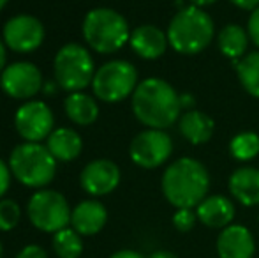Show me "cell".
Returning <instances> with one entry per match:
<instances>
[{
	"instance_id": "cell-23",
	"label": "cell",
	"mask_w": 259,
	"mask_h": 258,
	"mask_svg": "<svg viewBox=\"0 0 259 258\" xmlns=\"http://www.w3.org/2000/svg\"><path fill=\"white\" fill-rule=\"evenodd\" d=\"M236 75L245 92L259 99V50L236 62Z\"/></svg>"
},
{
	"instance_id": "cell-26",
	"label": "cell",
	"mask_w": 259,
	"mask_h": 258,
	"mask_svg": "<svg viewBox=\"0 0 259 258\" xmlns=\"http://www.w3.org/2000/svg\"><path fill=\"white\" fill-rule=\"evenodd\" d=\"M21 217V209L14 200H0V232H11L16 228Z\"/></svg>"
},
{
	"instance_id": "cell-19",
	"label": "cell",
	"mask_w": 259,
	"mask_h": 258,
	"mask_svg": "<svg viewBox=\"0 0 259 258\" xmlns=\"http://www.w3.org/2000/svg\"><path fill=\"white\" fill-rule=\"evenodd\" d=\"M180 134L192 145H203L211 140L215 133V122L205 112L189 110L178 119Z\"/></svg>"
},
{
	"instance_id": "cell-11",
	"label": "cell",
	"mask_w": 259,
	"mask_h": 258,
	"mask_svg": "<svg viewBox=\"0 0 259 258\" xmlns=\"http://www.w3.org/2000/svg\"><path fill=\"white\" fill-rule=\"evenodd\" d=\"M45 39V27L35 16L18 14L4 27V41L13 52L28 53L37 50Z\"/></svg>"
},
{
	"instance_id": "cell-28",
	"label": "cell",
	"mask_w": 259,
	"mask_h": 258,
	"mask_svg": "<svg viewBox=\"0 0 259 258\" xmlns=\"http://www.w3.org/2000/svg\"><path fill=\"white\" fill-rule=\"evenodd\" d=\"M247 34L249 39L254 43V46L259 50V7L250 11L249 21H247Z\"/></svg>"
},
{
	"instance_id": "cell-4",
	"label": "cell",
	"mask_w": 259,
	"mask_h": 258,
	"mask_svg": "<svg viewBox=\"0 0 259 258\" xmlns=\"http://www.w3.org/2000/svg\"><path fill=\"white\" fill-rule=\"evenodd\" d=\"M83 38L97 53H115L129 43V23L115 9L97 7L83 20Z\"/></svg>"
},
{
	"instance_id": "cell-16",
	"label": "cell",
	"mask_w": 259,
	"mask_h": 258,
	"mask_svg": "<svg viewBox=\"0 0 259 258\" xmlns=\"http://www.w3.org/2000/svg\"><path fill=\"white\" fill-rule=\"evenodd\" d=\"M198 219L205 227L213 228V230H222V228L233 225L235 219V203L224 195H208L198 207H196Z\"/></svg>"
},
{
	"instance_id": "cell-18",
	"label": "cell",
	"mask_w": 259,
	"mask_h": 258,
	"mask_svg": "<svg viewBox=\"0 0 259 258\" xmlns=\"http://www.w3.org/2000/svg\"><path fill=\"white\" fill-rule=\"evenodd\" d=\"M229 193L243 207L259 205V170L256 166H240L229 175Z\"/></svg>"
},
{
	"instance_id": "cell-36",
	"label": "cell",
	"mask_w": 259,
	"mask_h": 258,
	"mask_svg": "<svg viewBox=\"0 0 259 258\" xmlns=\"http://www.w3.org/2000/svg\"><path fill=\"white\" fill-rule=\"evenodd\" d=\"M57 85H58L57 82L50 80V82H46L45 85H42V89H45V92H46V94H52V92L55 94V92H57Z\"/></svg>"
},
{
	"instance_id": "cell-9",
	"label": "cell",
	"mask_w": 259,
	"mask_h": 258,
	"mask_svg": "<svg viewBox=\"0 0 259 258\" xmlns=\"http://www.w3.org/2000/svg\"><path fill=\"white\" fill-rule=\"evenodd\" d=\"M129 154L134 165L141 168H159L173 154V140L164 129H145L131 141Z\"/></svg>"
},
{
	"instance_id": "cell-6",
	"label": "cell",
	"mask_w": 259,
	"mask_h": 258,
	"mask_svg": "<svg viewBox=\"0 0 259 258\" xmlns=\"http://www.w3.org/2000/svg\"><path fill=\"white\" fill-rule=\"evenodd\" d=\"M55 82L69 92H79L89 87L96 75V65L89 50L81 45H65L55 57Z\"/></svg>"
},
{
	"instance_id": "cell-13",
	"label": "cell",
	"mask_w": 259,
	"mask_h": 258,
	"mask_svg": "<svg viewBox=\"0 0 259 258\" xmlns=\"http://www.w3.org/2000/svg\"><path fill=\"white\" fill-rule=\"evenodd\" d=\"M79 182L92 196L109 195L120 184V168L109 159H96L83 168Z\"/></svg>"
},
{
	"instance_id": "cell-3",
	"label": "cell",
	"mask_w": 259,
	"mask_h": 258,
	"mask_svg": "<svg viewBox=\"0 0 259 258\" xmlns=\"http://www.w3.org/2000/svg\"><path fill=\"white\" fill-rule=\"evenodd\" d=\"M166 34L169 46L177 53L196 55L208 48L213 41L215 25L205 9L187 6L171 18Z\"/></svg>"
},
{
	"instance_id": "cell-2",
	"label": "cell",
	"mask_w": 259,
	"mask_h": 258,
	"mask_svg": "<svg viewBox=\"0 0 259 258\" xmlns=\"http://www.w3.org/2000/svg\"><path fill=\"white\" fill-rule=\"evenodd\" d=\"M162 195L177 209H196L210 191V173L194 158H178L162 173Z\"/></svg>"
},
{
	"instance_id": "cell-5",
	"label": "cell",
	"mask_w": 259,
	"mask_h": 258,
	"mask_svg": "<svg viewBox=\"0 0 259 258\" xmlns=\"http://www.w3.org/2000/svg\"><path fill=\"white\" fill-rule=\"evenodd\" d=\"M57 159L52 156L48 147L41 143L18 145L9 158L11 173L16 177L18 182L27 188H45L53 180L57 172Z\"/></svg>"
},
{
	"instance_id": "cell-21",
	"label": "cell",
	"mask_w": 259,
	"mask_h": 258,
	"mask_svg": "<svg viewBox=\"0 0 259 258\" xmlns=\"http://www.w3.org/2000/svg\"><path fill=\"white\" fill-rule=\"evenodd\" d=\"M46 147L58 161H72L81 154L83 141L74 129L58 128L46 138Z\"/></svg>"
},
{
	"instance_id": "cell-37",
	"label": "cell",
	"mask_w": 259,
	"mask_h": 258,
	"mask_svg": "<svg viewBox=\"0 0 259 258\" xmlns=\"http://www.w3.org/2000/svg\"><path fill=\"white\" fill-rule=\"evenodd\" d=\"M6 69V48H4V43L0 41V75Z\"/></svg>"
},
{
	"instance_id": "cell-22",
	"label": "cell",
	"mask_w": 259,
	"mask_h": 258,
	"mask_svg": "<svg viewBox=\"0 0 259 258\" xmlns=\"http://www.w3.org/2000/svg\"><path fill=\"white\" fill-rule=\"evenodd\" d=\"M64 110L65 115L78 126H90L99 117V106L96 99L81 92H72L65 97Z\"/></svg>"
},
{
	"instance_id": "cell-1",
	"label": "cell",
	"mask_w": 259,
	"mask_h": 258,
	"mask_svg": "<svg viewBox=\"0 0 259 258\" xmlns=\"http://www.w3.org/2000/svg\"><path fill=\"white\" fill-rule=\"evenodd\" d=\"M133 112L148 129H164L184 114L180 94L162 78H147L138 83L133 94Z\"/></svg>"
},
{
	"instance_id": "cell-15",
	"label": "cell",
	"mask_w": 259,
	"mask_h": 258,
	"mask_svg": "<svg viewBox=\"0 0 259 258\" xmlns=\"http://www.w3.org/2000/svg\"><path fill=\"white\" fill-rule=\"evenodd\" d=\"M131 48L145 60H155L166 53L169 41L167 34L155 25H140L131 32Z\"/></svg>"
},
{
	"instance_id": "cell-20",
	"label": "cell",
	"mask_w": 259,
	"mask_h": 258,
	"mask_svg": "<svg viewBox=\"0 0 259 258\" xmlns=\"http://www.w3.org/2000/svg\"><path fill=\"white\" fill-rule=\"evenodd\" d=\"M249 34L247 28L238 23H228L219 30L217 34V48L226 59L238 62L245 57L247 46H249Z\"/></svg>"
},
{
	"instance_id": "cell-25",
	"label": "cell",
	"mask_w": 259,
	"mask_h": 258,
	"mask_svg": "<svg viewBox=\"0 0 259 258\" xmlns=\"http://www.w3.org/2000/svg\"><path fill=\"white\" fill-rule=\"evenodd\" d=\"M229 154L236 161H250L259 154V134L254 131H242L229 141Z\"/></svg>"
},
{
	"instance_id": "cell-30",
	"label": "cell",
	"mask_w": 259,
	"mask_h": 258,
	"mask_svg": "<svg viewBox=\"0 0 259 258\" xmlns=\"http://www.w3.org/2000/svg\"><path fill=\"white\" fill-rule=\"evenodd\" d=\"M9 184H11V170H9V166L0 159V198L9 190Z\"/></svg>"
},
{
	"instance_id": "cell-29",
	"label": "cell",
	"mask_w": 259,
	"mask_h": 258,
	"mask_svg": "<svg viewBox=\"0 0 259 258\" xmlns=\"http://www.w3.org/2000/svg\"><path fill=\"white\" fill-rule=\"evenodd\" d=\"M16 258H48V253L37 244H28L16 255Z\"/></svg>"
},
{
	"instance_id": "cell-7",
	"label": "cell",
	"mask_w": 259,
	"mask_h": 258,
	"mask_svg": "<svg viewBox=\"0 0 259 258\" xmlns=\"http://www.w3.org/2000/svg\"><path fill=\"white\" fill-rule=\"evenodd\" d=\"M138 71L127 60H109L96 71L92 89L104 103H118L133 96L138 87Z\"/></svg>"
},
{
	"instance_id": "cell-27",
	"label": "cell",
	"mask_w": 259,
	"mask_h": 258,
	"mask_svg": "<svg viewBox=\"0 0 259 258\" xmlns=\"http://www.w3.org/2000/svg\"><path fill=\"white\" fill-rule=\"evenodd\" d=\"M173 227L177 228L180 234H187L198 223V214L194 209H177V212L173 214Z\"/></svg>"
},
{
	"instance_id": "cell-24",
	"label": "cell",
	"mask_w": 259,
	"mask_h": 258,
	"mask_svg": "<svg viewBox=\"0 0 259 258\" xmlns=\"http://www.w3.org/2000/svg\"><path fill=\"white\" fill-rule=\"evenodd\" d=\"M53 251L58 258H79L83 253L81 235L74 228H62L53 234Z\"/></svg>"
},
{
	"instance_id": "cell-12",
	"label": "cell",
	"mask_w": 259,
	"mask_h": 258,
	"mask_svg": "<svg viewBox=\"0 0 259 258\" xmlns=\"http://www.w3.org/2000/svg\"><path fill=\"white\" fill-rule=\"evenodd\" d=\"M0 85L7 96L14 99L34 97L42 89V75L32 62H14L0 75Z\"/></svg>"
},
{
	"instance_id": "cell-10",
	"label": "cell",
	"mask_w": 259,
	"mask_h": 258,
	"mask_svg": "<svg viewBox=\"0 0 259 258\" xmlns=\"http://www.w3.org/2000/svg\"><path fill=\"white\" fill-rule=\"evenodd\" d=\"M55 117L50 106L42 101H27L18 108L14 126L23 140L39 143L53 133Z\"/></svg>"
},
{
	"instance_id": "cell-38",
	"label": "cell",
	"mask_w": 259,
	"mask_h": 258,
	"mask_svg": "<svg viewBox=\"0 0 259 258\" xmlns=\"http://www.w3.org/2000/svg\"><path fill=\"white\" fill-rule=\"evenodd\" d=\"M9 2V0H0V11L4 9V7H6V4Z\"/></svg>"
},
{
	"instance_id": "cell-14",
	"label": "cell",
	"mask_w": 259,
	"mask_h": 258,
	"mask_svg": "<svg viewBox=\"0 0 259 258\" xmlns=\"http://www.w3.org/2000/svg\"><path fill=\"white\" fill-rule=\"evenodd\" d=\"M215 249L219 258H252L256 253V241L247 227L229 225L219 232Z\"/></svg>"
},
{
	"instance_id": "cell-8",
	"label": "cell",
	"mask_w": 259,
	"mask_h": 258,
	"mask_svg": "<svg viewBox=\"0 0 259 258\" xmlns=\"http://www.w3.org/2000/svg\"><path fill=\"white\" fill-rule=\"evenodd\" d=\"M71 212L65 196L53 190H41L28 200L27 214L30 223L46 234H57L71 223Z\"/></svg>"
},
{
	"instance_id": "cell-39",
	"label": "cell",
	"mask_w": 259,
	"mask_h": 258,
	"mask_svg": "<svg viewBox=\"0 0 259 258\" xmlns=\"http://www.w3.org/2000/svg\"><path fill=\"white\" fill-rule=\"evenodd\" d=\"M4 256V246H2V242H0V258Z\"/></svg>"
},
{
	"instance_id": "cell-32",
	"label": "cell",
	"mask_w": 259,
	"mask_h": 258,
	"mask_svg": "<svg viewBox=\"0 0 259 258\" xmlns=\"http://www.w3.org/2000/svg\"><path fill=\"white\" fill-rule=\"evenodd\" d=\"M180 104H182V110L189 112V110H196V99L192 94H180Z\"/></svg>"
},
{
	"instance_id": "cell-35",
	"label": "cell",
	"mask_w": 259,
	"mask_h": 258,
	"mask_svg": "<svg viewBox=\"0 0 259 258\" xmlns=\"http://www.w3.org/2000/svg\"><path fill=\"white\" fill-rule=\"evenodd\" d=\"M148 258H178L175 253L171 251H166V249H159V251H154Z\"/></svg>"
},
{
	"instance_id": "cell-31",
	"label": "cell",
	"mask_w": 259,
	"mask_h": 258,
	"mask_svg": "<svg viewBox=\"0 0 259 258\" xmlns=\"http://www.w3.org/2000/svg\"><path fill=\"white\" fill-rule=\"evenodd\" d=\"M229 2L243 11H254L256 7H259V0H229Z\"/></svg>"
},
{
	"instance_id": "cell-17",
	"label": "cell",
	"mask_w": 259,
	"mask_h": 258,
	"mask_svg": "<svg viewBox=\"0 0 259 258\" xmlns=\"http://www.w3.org/2000/svg\"><path fill=\"white\" fill-rule=\"evenodd\" d=\"M108 221V210L97 200H83L72 209L71 225L79 235H96Z\"/></svg>"
},
{
	"instance_id": "cell-33",
	"label": "cell",
	"mask_w": 259,
	"mask_h": 258,
	"mask_svg": "<svg viewBox=\"0 0 259 258\" xmlns=\"http://www.w3.org/2000/svg\"><path fill=\"white\" fill-rule=\"evenodd\" d=\"M109 258H145L141 253L134 251V249H120V251L113 253Z\"/></svg>"
},
{
	"instance_id": "cell-34",
	"label": "cell",
	"mask_w": 259,
	"mask_h": 258,
	"mask_svg": "<svg viewBox=\"0 0 259 258\" xmlns=\"http://www.w3.org/2000/svg\"><path fill=\"white\" fill-rule=\"evenodd\" d=\"M217 0H189V6L199 7V9H205L208 6H213Z\"/></svg>"
}]
</instances>
